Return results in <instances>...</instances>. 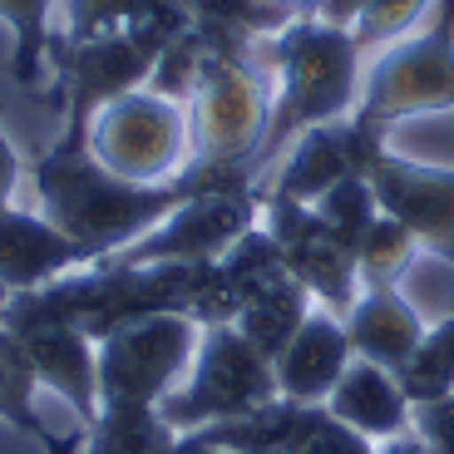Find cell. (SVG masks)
Here are the masks:
<instances>
[{"label": "cell", "mask_w": 454, "mask_h": 454, "mask_svg": "<svg viewBox=\"0 0 454 454\" xmlns=\"http://www.w3.org/2000/svg\"><path fill=\"white\" fill-rule=\"evenodd\" d=\"M30 173H35V193H40L45 217L74 242H84L94 262L114 257L119 247L153 232L163 217H173L198 193L257 188L242 173H223L213 163H188L183 173H173L163 183L119 178L90 153V134H80V129H59V138L35 159Z\"/></svg>", "instance_id": "6da1fadb"}, {"label": "cell", "mask_w": 454, "mask_h": 454, "mask_svg": "<svg viewBox=\"0 0 454 454\" xmlns=\"http://www.w3.org/2000/svg\"><path fill=\"white\" fill-rule=\"evenodd\" d=\"M193 317H148L99 340V420L84 430L80 454H173L178 430L159 415L198 356Z\"/></svg>", "instance_id": "7a4b0ae2"}, {"label": "cell", "mask_w": 454, "mask_h": 454, "mask_svg": "<svg viewBox=\"0 0 454 454\" xmlns=\"http://www.w3.org/2000/svg\"><path fill=\"white\" fill-rule=\"evenodd\" d=\"M213 267V262H207ZM207 267L188 262H159V267H119V262H94L80 272L59 277L40 292H20L0 301V326H74L99 346L114 331L134 326L148 317H188L207 282Z\"/></svg>", "instance_id": "3957f363"}, {"label": "cell", "mask_w": 454, "mask_h": 454, "mask_svg": "<svg viewBox=\"0 0 454 454\" xmlns=\"http://www.w3.org/2000/svg\"><path fill=\"white\" fill-rule=\"evenodd\" d=\"M267 55L277 65V99L267 138L257 148V183L267 178L272 163L286 159V148L307 129L351 119L365 80V55L356 35L317 15H296L286 30H277L267 40Z\"/></svg>", "instance_id": "277c9868"}, {"label": "cell", "mask_w": 454, "mask_h": 454, "mask_svg": "<svg viewBox=\"0 0 454 454\" xmlns=\"http://www.w3.org/2000/svg\"><path fill=\"white\" fill-rule=\"evenodd\" d=\"M272 99L277 90L262 69H252V59L203 55L188 94L193 163H213L223 173H242L247 183H257V148L272 124Z\"/></svg>", "instance_id": "5b68a950"}, {"label": "cell", "mask_w": 454, "mask_h": 454, "mask_svg": "<svg viewBox=\"0 0 454 454\" xmlns=\"http://www.w3.org/2000/svg\"><path fill=\"white\" fill-rule=\"evenodd\" d=\"M420 114L454 119V0H434L430 20L390 50H380L361 80L356 119L390 134L395 124L420 119Z\"/></svg>", "instance_id": "8992f818"}, {"label": "cell", "mask_w": 454, "mask_h": 454, "mask_svg": "<svg viewBox=\"0 0 454 454\" xmlns=\"http://www.w3.org/2000/svg\"><path fill=\"white\" fill-rule=\"evenodd\" d=\"M178 35L183 25H129V30H109L94 40H55L50 65L59 74V94H65V129L90 134L94 114L104 104L153 84Z\"/></svg>", "instance_id": "52a82bcc"}, {"label": "cell", "mask_w": 454, "mask_h": 454, "mask_svg": "<svg viewBox=\"0 0 454 454\" xmlns=\"http://www.w3.org/2000/svg\"><path fill=\"white\" fill-rule=\"evenodd\" d=\"M282 390H277L272 361L238 326H207L198 336L188 386L168 390L159 415L178 434H193L203 425H223V420H238V415H252V410H262Z\"/></svg>", "instance_id": "ba28073f"}, {"label": "cell", "mask_w": 454, "mask_h": 454, "mask_svg": "<svg viewBox=\"0 0 454 454\" xmlns=\"http://www.w3.org/2000/svg\"><path fill=\"white\" fill-rule=\"evenodd\" d=\"M90 153L119 178L163 183L193 163L188 109L159 90H134L94 114Z\"/></svg>", "instance_id": "9c48e42d"}, {"label": "cell", "mask_w": 454, "mask_h": 454, "mask_svg": "<svg viewBox=\"0 0 454 454\" xmlns=\"http://www.w3.org/2000/svg\"><path fill=\"white\" fill-rule=\"evenodd\" d=\"M257 213H262V188H217V193H198L173 217H163L153 232H144L138 242L119 247L104 262H119V267H159V262L207 267V262L223 257L242 232L257 227Z\"/></svg>", "instance_id": "30bf717a"}, {"label": "cell", "mask_w": 454, "mask_h": 454, "mask_svg": "<svg viewBox=\"0 0 454 454\" xmlns=\"http://www.w3.org/2000/svg\"><path fill=\"white\" fill-rule=\"evenodd\" d=\"M262 227L277 238L282 262L296 282L321 301V311L346 317L361 296V272H356V252L326 227V217L311 203L292 198H262Z\"/></svg>", "instance_id": "8fae6325"}, {"label": "cell", "mask_w": 454, "mask_h": 454, "mask_svg": "<svg viewBox=\"0 0 454 454\" xmlns=\"http://www.w3.org/2000/svg\"><path fill=\"white\" fill-rule=\"evenodd\" d=\"M390 148L386 129L365 124V119H336V124H317L286 148L282 168L262 183V198H292V203H317L326 188L346 178H365L371 163Z\"/></svg>", "instance_id": "7c38bea8"}, {"label": "cell", "mask_w": 454, "mask_h": 454, "mask_svg": "<svg viewBox=\"0 0 454 454\" xmlns=\"http://www.w3.org/2000/svg\"><path fill=\"white\" fill-rule=\"evenodd\" d=\"M365 178H371L375 198H380V213L400 217L420 238V247L434 252L454 272V168L400 159L395 148H386Z\"/></svg>", "instance_id": "4fadbf2b"}, {"label": "cell", "mask_w": 454, "mask_h": 454, "mask_svg": "<svg viewBox=\"0 0 454 454\" xmlns=\"http://www.w3.org/2000/svg\"><path fill=\"white\" fill-rule=\"evenodd\" d=\"M80 267H94L84 242L59 232L40 213H20L11 203L0 207V292L5 296L40 292V286L80 272Z\"/></svg>", "instance_id": "5bb4252c"}, {"label": "cell", "mask_w": 454, "mask_h": 454, "mask_svg": "<svg viewBox=\"0 0 454 454\" xmlns=\"http://www.w3.org/2000/svg\"><path fill=\"white\" fill-rule=\"evenodd\" d=\"M277 277H286L282 247H277V238L257 223L252 232H242V238L207 267V282H203V292H198L188 317L203 331L207 326H232V321L242 317V307H247L267 282H277Z\"/></svg>", "instance_id": "9a60e30c"}, {"label": "cell", "mask_w": 454, "mask_h": 454, "mask_svg": "<svg viewBox=\"0 0 454 454\" xmlns=\"http://www.w3.org/2000/svg\"><path fill=\"white\" fill-rule=\"evenodd\" d=\"M15 336L25 340L40 386L65 395L69 410L80 415V430H90L99 420V346L84 331L55 326V321H45V326H20Z\"/></svg>", "instance_id": "2e32d148"}, {"label": "cell", "mask_w": 454, "mask_h": 454, "mask_svg": "<svg viewBox=\"0 0 454 454\" xmlns=\"http://www.w3.org/2000/svg\"><path fill=\"white\" fill-rule=\"evenodd\" d=\"M351 361L356 351H351V336H346V321L331 317V311H311L307 326L296 331L286 340V351L272 361L277 390L286 400H301V405H326Z\"/></svg>", "instance_id": "e0dca14e"}, {"label": "cell", "mask_w": 454, "mask_h": 454, "mask_svg": "<svg viewBox=\"0 0 454 454\" xmlns=\"http://www.w3.org/2000/svg\"><path fill=\"white\" fill-rule=\"evenodd\" d=\"M346 336H351V351L361 356V361L380 365V371H405V361L415 351H420L425 340V321L420 311L405 301V292L400 286H365L361 296H356V307L346 311Z\"/></svg>", "instance_id": "ac0fdd59"}, {"label": "cell", "mask_w": 454, "mask_h": 454, "mask_svg": "<svg viewBox=\"0 0 454 454\" xmlns=\"http://www.w3.org/2000/svg\"><path fill=\"white\" fill-rule=\"evenodd\" d=\"M331 420L326 405H301V400H267L252 415H238V420L223 425H203L188 440L198 444H217V450H238V454H301L307 440Z\"/></svg>", "instance_id": "d6986e66"}, {"label": "cell", "mask_w": 454, "mask_h": 454, "mask_svg": "<svg viewBox=\"0 0 454 454\" xmlns=\"http://www.w3.org/2000/svg\"><path fill=\"white\" fill-rule=\"evenodd\" d=\"M188 11V40L203 55H227L247 59V50L257 40H272L277 30L296 20V11L286 0H183Z\"/></svg>", "instance_id": "ffe728a7"}, {"label": "cell", "mask_w": 454, "mask_h": 454, "mask_svg": "<svg viewBox=\"0 0 454 454\" xmlns=\"http://www.w3.org/2000/svg\"><path fill=\"white\" fill-rule=\"evenodd\" d=\"M326 410L340 425H351L356 434H365V440H375V444H386V440H395V434L410 430V400H405V390H400V380L390 371H380V365L361 361V356H356V361L346 365V375L336 380Z\"/></svg>", "instance_id": "44dd1931"}, {"label": "cell", "mask_w": 454, "mask_h": 454, "mask_svg": "<svg viewBox=\"0 0 454 454\" xmlns=\"http://www.w3.org/2000/svg\"><path fill=\"white\" fill-rule=\"evenodd\" d=\"M35 386H40V375H35V361L25 351V340L15 336L11 326H0V420L11 425V430L30 434L40 440L50 454H80L84 450V430L80 434H55L45 420H40V410H35Z\"/></svg>", "instance_id": "7402d4cb"}, {"label": "cell", "mask_w": 454, "mask_h": 454, "mask_svg": "<svg viewBox=\"0 0 454 454\" xmlns=\"http://www.w3.org/2000/svg\"><path fill=\"white\" fill-rule=\"evenodd\" d=\"M311 301H317V296H311L307 286H301L292 272H286V277H277V282L262 286V292L252 296L247 307H242V317L232 321V326H238L242 336H247L252 346L267 356V361H277V356L286 351V340H292L296 331L307 326Z\"/></svg>", "instance_id": "603a6c76"}, {"label": "cell", "mask_w": 454, "mask_h": 454, "mask_svg": "<svg viewBox=\"0 0 454 454\" xmlns=\"http://www.w3.org/2000/svg\"><path fill=\"white\" fill-rule=\"evenodd\" d=\"M50 11H55V0H0V20L11 30V80L20 90H35L45 80L50 50H55Z\"/></svg>", "instance_id": "cb8c5ba5"}, {"label": "cell", "mask_w": 454, "mask_h": 454, "mask_svg": "<svg viewBox=\"0 0 454 454\" xmlns=\"http://www.w3.org/2000/svg\"><path fill=\"white\" fill-rule=\"evenodd\" d=\"M129 25H183L188 30V11L183 0H69L65 40H94V35L129 30Z\"/></svg>", "instance_id": "d4e9b609"}, {"label": "cell", "mask_w": 454, "mask_h": 454, "mask_svg": "<svg viewBox=\"0 0 454 454\" xmlns=\"http://www.w3.org/2000/svg\"><path fill=\"white\" fill-rule=\"evenodd\" d=\"M420 257V238L410 232L400 217L380 213L371 223V232L356 247V272H361V292L365 286H400V277L410 272V262Z\"/></svg>", "instance_id": "484cf974"}, {"label": "cell", "mask_w": 454, "mask_h": 454, "mask_svg": "<svg viewBox=\"0 0 454 454\" xmlns=\"http://www.w3.org/2000/svg\"><path fill=\"white\" fill-rule=\"evenodd\" d=\"M395 380H400V390H405L410 405L454 395V311L440 321V326L425 331L420 351L405 361V371H395Z\"/></svg>", "instance_id": "4316f807"}, {"label": "cell", "mask_w": 454, "mask_h": 454, "mask_svg": "<svg viewBox=\"0 0 454 454\" xmlns=\"http://www.w3.org/2000/svg\"><path fill=\"white\" fill-rule=\"evenodd\" d=\"M317 207L321 217H326V227L336 232L346 247H361V238L371 232V223L380 217V198H375V188H371V178H346V183H336V188H326V193L317 198Z\"/></svg>", "instance_id": "83f0119b"}, {"label": "cell", "mask_w": 454, "mask_h": 454, "mask_svg": "<svg viewBox=\"0 0 454 454\" xmlns=\"http://www.w3.org/2000/svg\"><path fill=\"white\" fill-rule=\"evenodd\" d=\"M430 11H434V0H365V11L351 35L361 45V55H380L395 40L420 30V20H430Z\"/></svg>", "instance_id": "f1b7e54d"}, {"label": "cell", "mask_w": 454, "mask_h": 454, "mask_svg": "<svg viewBox=\"0 0 454 454\" xmlns=\"http://www.w3.org/2000/svg\"><path fill=\"white\" fill-rule=\"evenodd\" d=\"M410 430L430 444V454H454V395L410 405Z\"/></svg>", "instance_id": "f546056e"}, {"label": "cell", "mask_w": 454, "mask_h": 454, "mask_svg": "<svg viewBox=\"0 0 454 454\" xmlns=\"http://www.w3.org/2000/svg\"><path fill=\"white\" fill-rule=\"evenodd\" d=\"M301 454H375V440L356 434L351 425H340L336 415H331V420L307 440V450H301Z\"/></svg>", "instance_id": "4dcf8cb0"}, {"label": "cell", "mask_w": 454, "mask_h": 454, "mask_svg": "<svg viewBox=\"0 0 454 454\" xmlns=\"http://www.w3.org/2000/svg\"><path fill=\"white\" fill-rule=\"evenodd\" d=\"M361 11H365V0H317V20H326V25H340V30H356V20H361Z\"/></svg>", "instance_id": "1f68e13d"}, {"label": "cell", "mask_w": 454, "mask_h": 454, "mask_svg": "<svg viewBox=\"0 0 454 454\" xmlns=\"http://www.w3.org/2000/svg\"><path fill=\"white\" fill-rule=\"evenodd\" d=\"M15 178H20V159H15L11 134H5V119H0V207L11 203V188H15Z\"/></svg>", "instance_id": "d6a6232c"}, {"label": "cell", "mask_w": 454, "mask_h": 454, "mask_svg": "<svg viewBox=\"0 0 454 454\" xmlns=\"http://www.w3.org/2000/svg\"><path fill=\"white\" fill-rule=\"evenodd\" d=\"M375 454H430V444H425L415 430H405V434H395V440L375 444Z\"/></svg>", "instance_id": "836d02e7"}, {"label": "cell", "mask_w": 454, "mask_h": 454, "mask_svg": "<svg viewBox=\"0 0 454 454\" xmlns=\"http://www.w3.org/2000/svg\"><path fill=\"white\" fill-rule=\"evenodd\" d=\"M173 454H238V450H217V444H198V440H188V434H178V450Z\"/></svg>", "instance_id": "e575fe53"}, {"label": "cell", "mask_w": 454, "mask_h": 454, "mask_svg": "<svg viewBox=\"0 0 454 454\" xmlns=\"http://www.w3.org/2000/svg\"><path fill=\"white\" fill-rule=\"evenodd\" d=\"M286 5H292L296 15H311V11H317V0H286Z\"/></svg>", "instance_id": "d590c367"}]
</instances>
